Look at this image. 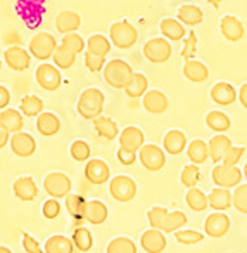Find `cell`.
<instances>
[{
	"mask_svg": "<svg viewBox=\"0 0 247 253\" xmlns=\"http://www.w3.org/2000/svg\"><path fill=\"white\" fill-rule=\"evenodd\" d=\"M104 102H106L104 92L97 87H90V88H85L80 94L76 109L80 113V116H83L85 120H95L99 116H102Z\"/></svg>",
	"mask_w": 247,
	"mask_h": 253,
	"instance_id": "obj_1",
	"label": "cell"
},
{
	"mask_svg": "<svg viewBox=\"0 0 247 253\" xmlns=\"http://www.w3.org/2000/svg\"><path fill=\"white\" fill-rule=\"evenodd\" d=\"M102 71H104V80L107 82L112 88H126V85H128L130 80L133 78L132 66L123 59L109 61Z\"/></svg>",
	"mask_w": 247,
	"mask_h": 253,
	"instance_id": "obj_2",
	"label": "cell"
},
{
	"mask_svg": "<svg viewBox=\"0 0 247 253\" xmlns=\"http://www.w3.org/2000/svg\"><path fill=\"white\" fill-rule=\"evenodd\" d=\"M109 40L118 49H130L139 40V32H137V28L130 21L121 19V21H116L111 25V28H109Z\"/></svg>",
	"mask_w": 247,
	"mask_h": 253,
	"instance_id": "obj_3",
	"label": "cell"
},
{
	"mask_svg": "<svg viewBox=\"0 0 247 253\" xmlns=\"http://www.w3.org/2000/svg\"><path fill=\"white\" fill-rule=\"evenodd\" d=\"M57 49V42L56 37L50 35L47 32H40L30 40L28 50L32 54V57H36L38 61H47L54 56Z\"/></svg>",
	"mask_w": 247,
	"mask_h": 253,
	"instance_id": "obj_4",
	"label": "cell"
},
{
	"mask_svg": "<svg viewBox=\"0 0 247 253\" xmlns=\"http://www.w3.org/2000/svg\"><path fill=\"white\" fill-rule=\"evenodd\" d=\"M171 52H173L171 43L163 37H154V39L147 40L143 45V56L150 63H166L171 57Z\"/></svg>",
	"mask_w": 247,
	"mask_h": 253,
	"instance_id": "obj_5",
	"label": "cell"
},
{
	"mask_svg": "<svg viewBox=\"0 0 247 253\" xmlns=\"http://www.w3.org/2000/svg\"><path fill=\"white\" fill-rule=\"evenodd\" d=\"M212 182L221 189H230V187H239L244 173L237 167H226V165H216L212 169Z\"/></svg>",
	"mask_w": 247,
	"mask_h": 253,
	"instance_id": "obj_6",
	"label": "cell"
},
{
	"mask_svg": "<svg viewBox=\"0 0 247 253\" xmlns=\"http://www.w3.org/2000/svg\"><path fill=\"white\" fill-rule=\"evenodd\" d=\"M109 193L116 201L126 203L137 196V184L128 175H118L109 182Z\"/></svg>",
	"mask_w": 247,
	"mask_h": 253,
	"instance_id": "obj_7",
	"label": "cell"
},
{
	"mask_svg": "<svg viewBox=\"0 0 247 253\" xmlns=\"http://www.w3.org/2000/svg\"><path fill=\"white\" fill-rule=\"evenodd\" d=\"M43 187L47 194H50V198H56V200L66 198L71 191V179L63 172H52L45 177Z\"/></svg>",
	"mask_w": 247,
	"mask_h": 253,
	"instance_id": "obj_8",
	"label": "cell"
},
{
	"mask_svg": "<svg viewBox=\"0 0 247 253\" xmlns=\"http://www.w3.org/2000/svg\"><path fill=\"white\" fill-rule=\"evenodd\" d=\"M139 158L143 169L150 172H157L166 163V153L156 144H143V148L139 151Z\"/></svg>",
	"mask_w": 247,
	"mask_h": 253,
	"instance_id": "obj_9",
	"label": "cell"
},
{
	"mask_svg": "<svg viewBox=\"0 0 247 253\" xmlns=\"http://www.w3.org/2000/svg\"><path fill=\"white\" fill-rule=\"evenodd\" d=\"M36 84L43 88V90H57L61 87V82H63V77H61V71L57 70V66H52L49 63H42L38 68H36Z\"/></svg>",
	"mask_w": 247,
	"mask_h": 253,
	"instance_id": "obj_10",
	"label": "cell"
},
{
	"mask_svg": "<svg viewBox=\"0 0 247 253\" xmlns=\"http://www.w3.org/2000/svg\"><path fill=\"white\" fill-rule=\"evenodd\" d=\"M4 61L11 70L14 71H25L32 64V54L25 47L11 45L4 50Z\"/></svg>",
	"mask_w": 247,
	"mask_h": 253,
	"instance_id": "obj_11",
	"label": "cell"
},
{
	"mask_svg": "<svg viewBox=\"0 0 247 253\" xmlns=\"http://www.w3.org/2000/svg\"><path fill=\"white\" fill-rule=\"evenodd\" d=\"M9 144H11L12 153L19 158H28L36 151V141L33 139V135L23 130L18 132V134H12Z\"/></svg>",
	"mask_w": 247,
	"mask_h": 253,
	"instance_id": "obj_12",
	"label": "cell"
},
{
	"mask_svg": "<svg viewBox=\"0 0 247 253\" xmlns=\"http://www.w3.org/2000/svg\"><path fill=\"white\" fill-rule=\"evenodd\" d=\"M204 231L211 238H223L230 231V218L223 211H214L206 218Z\"/></svg>",
	"mask_w": 247,
	"mask_h": 253,
	"instance_id": "obj_13",
	"label": "cell"
},
{
	"mask_svg": "<svg viewBox=\"0 0 247 253\" xmlns=\"http://www.w3.org/2000/svg\"><path fill=\"white\" fill-rule=\"evenodd\" d=\"M143 132L139 126H126L119 134V148L128 149L132 153H139L143 148Z\"/></svg>",
	"mask_w": 247,
	"mask_h": 253,
	"instance_id": "obj_14",
	"label": "cell"
},
{
	"mask_svg": "<svg viewBox=\"0 0 247 253\" xmlns=\"http://www.w3.org/2000/svg\"><path fill=\"white\" fill-rule=\"evenodd\" d=\"M109 175H111V170L104 160H88L85 165V177L90 184H104L106 180H109Z\"/></svg>",
	"mask_w": 247,
	"mask_h": 253,
	"instance_id": "obj_15",
	"label": "cell"
},
{
	"mask_svg": "<svg viewBox=\"0 0 247 253\" xmlns=\"http://www.w3.org/2000/svg\"><path fill=\"white\" fill-rule=\"evenodd\" d=\"M12 191H14L16 198L21 201H33L36 196H38V187H36V182L33 177L26 175V177H19V179L14 180L12 184Z\"/></svg>",
	"mask_w": 247,
	"mask_h": 253,
	"instance_id": "obj_16",
	"label": "cell"
},
{
	"mask_svg": "<svg viewBox=\"0 0 247 253\" xmlns=\"http://www.w3.org/2000/svg\"><path fill=\"white\" fill-rule=\"evenodd\" d=\"M219 30H221L223 37L230 42H239L240 39L246 33V28H244L242 21H240L237 16H223L221 21H219Z\"/></svg>",
	"mask_w": 247,
	"mask_h": 253,
	"instance_id": "obj_17",
	"label": "cell"
},
{
	"mask_svg": "<svg viewBox=\"0 0 247 253\" xmlns=\"http://www.w3.org/2000/svg\"><path fill=\"white\" fill-rule=\"evenodd\" d=\"M140 245L147 253H161L166 248V238L159 229H149L140 236Z\"/></svg>",
	"mask_w": 247,
	"mask_h": 253,
	"instance_id": "obj_18",
	"label": "cell"
},
{
	"mask_svg": "<svg viewBox=\"0 0 247 253\" xmlns=\"http://www.w3.org/2000/svg\"><path fill=\"white\" fill-rule=\"evenodd\" d=\"M142 104L152 115H161L168 109V97L161 90H147L145 95L142 97Z\"/></svg>",
	"mask_w": 247,
	"mask_h": 253,
	"instance_id": "obj_19",
	"label": "cell"
},
{
	"mask_svg": "<svg viewBox=\"0 0 247 253\" xmlns=\"http://www.w3.org/2000/svg\"><path fill=\"white\" fill-rule=\"evenodd\" d=\"M211 99L219 106H228L237 99V90L228 82H218L211 88Z\"/></svg>",
	"mask_w": 247,
	"mask_h": 253,
	"instance_id": "obj_20",
	"label": "cell"
},
{
	"mask_svg": "<svg viewBox=\"0 0 247 253\" xmlns=\"http://www.w3.org/2000/svg\"><path fill=\"white\" fill-rule=\"evenodd\" d=\"M0 125L4 126L9 134H18V132L23 130V113L18 111V109L12 108H5L0 111Z\"/></svg>",
	"mask_w": 247,
	"mask_h": 253,
	"instance_id": "obj_21",
	"label": "cell"
},
{
	"mask_svg": "<svg viewBox=\"0 0 247 253\" xmlns=\"http://www.w3.org/2000/svg\"><path fill=\"white\" fill-rule=\"evenodd\" d=\"M81 25V18L78 12L74 11H63L57 14L56 18V28L59 33L68 35V33H74Z\"/></svg>",
	"mask_w": 247,
	"mask_h": 253,
	"instance_id": "obj_22",
	"label": "cell"
},
{
	"mask_svg": "<svg viewBox=\"0 0 247 253\" xmlns=\"http://www.w3.org/2000/svg\"><path fill=\"white\" fill-rule=\"evenodd\" d=\"M36 130L42 135H45V137L56 135L61 130V120L54 113L43 111L40 116H36Z\"/></svg>",
	"mask_w": 247,
	"mask_h": 253,
	"instance_id": "obj_23",
	"label": "cell"
},
{
	"mask_svg": "<svg viewBox=\"0 0 247 253\" xmlns=\"http://www.w3.org/2000/svg\"><path fill=\"white\" fill-rule=\"evenodd\" d=\"M208 146H209V158H211L214 163H218V162H223L226 153L230 151L232 141H230L228 135L219 134V135H214V137L209 141Z\"/></svg>",
	"mask_w": 247,
	"mask_h": 253,
	"instance_id": "obj_24",
	"label": "cell"
},
{
	"mask_svg": "<svg viewBox=\"0 0 247 253\" xmlns=\"http://www.w3.org/2000/svg\"><path fill=\"white\" fill-rule=\"evenodd\" d=\"M183 77L187 78V80L194 82V84H201V82L208 80L209 70L201 61L190 59V61H185V64H183Z\"/></svg>",
	"mask_w": 247,
	"mask_h": 253,
	"instance_id": "obj_25",
	"label": "cell"
},
{
	"mask_svg": "<svg viewBox=\"0 0 247 253\" xmlns=\"http://www.w3.org/2000/svg\"><path fill=\"white\" fill-rule=\"evenodd\" d=\"M159 30H161V33H163L164 39L173 40V42H178V40L185 39V35H187L183 23H180L175 18H164L159 25Z\"/></svg>",
	"mask_w": 247,
	"mask_h": 253,
	"instance_id": "obj_26",
	"label": "cell"
},
{
	"mask_svg": "<svg viewBox=\"0 0 247 253\" xmlns=\"http://www.w3.org/2000/svg\"><path fill=\"white\" fill-rule=\"evenodd\" d=\"M176 18L180 19V23H183V25H187V26H197V25H201L202 19H204V12L195 4H183L178 9Z\"/></svg>",
	"mask_w": 247,
	"mask_h": 253,
	"instance_id": "obj_27",
	"label": "cell"
},
{
	"mask_svg": "<svg viewBox=\"0 0 247 253\" xmlns=\"http://www.w3.org/2000/svg\"><path fill=\"white\" fill-rule=\"evenodd\" d=\"M163 148L170 155H180L187 148V137L181 130H170L163 139Z\"/></svg>",
	"mask_w": 247,
	"mask_h": 253,
	"instance_id": "obj_28",
	"label": "cell"
},
{
	"mask_svg": "<svg viewBox=\"0 0 247 253\" xmlns=\"http://www.w3.org/2000/svg\"><path fill=\"white\" fill-rule=\"evenodd\" d=\"M94 128L99 137L106 139V141H112V139H116L119 134V128H118V125H116V122L109 118V116H99V118H95Z\"/></svg>",
	"mask_w": 247,
	"mask_h": 253,
	"instance_id": "obj_29",
	"label": "cell"
},
{
	"mask_svg": "<svg viewBox=\"0 0 247 253\" xmlns=\"http://www.w3.org/2000/svg\"><path fill=\"white\" fill-rule=\"evenodd\" d=\"M208 200H209V208H212L214 211H225L230 208V205H233V194H230L228 189L216 187V189L211 191Z\"/></svg>",
	"mask_w": 247,
	"mask_h": 253,
	"instance_id": "obj_30",
	"label": "cell"
},
{
	"mask_svg": "<svg viewBox=\"0 0 247 253\" xmlns=\"http://www.w3.org/2000/svg\"><path fill=\"white\" fill-rule=\"evenodd\" d=\"M107 215H109L107 207H106L102 201H99V200L87 201V208H85V220L87 222L99 225V224H102V222H106Z\"/></svg>",
	"mask_w": 247,
	"mask_h": 253,
	"instance_id": "obj_31",
	"label": "cell"
},
{
	"mask_svg": "<svg viewBox=\"0 0 247 253\" xmlns=\"http://www.w3.org/2000/svg\"><path fill=\"white\" fill-rule=\"evenodd\" d=\"M74 243L73 239L66 238L63 234L50 236L45 241V253H73Z\"/></svg>",
	"mask_w": 247,
	"mask_h": 253,
	"instance_id": "obj_32",
	"label": "cell"
},
{
	"mask_svg": "<svg viewBox=\"0 0 247 253\" xmlns=\"http://www.w3.org/2000/svg\"><path fill=\"white\" fill-rule=\"evenodd\" d=\"M109 50H111V40L106 39L101 33H94V35H90V39L87 40V52L106 57L109 54Z\"/></svg>",
	"mask_w": 247,
	"mask_h": 253,
	"instance_id": "obj_33",
	"label": "cell"
},
{
	"mask_svg": "<svg viewBox=\"0 0 247 253\" xmlns=\"http://www.w3.org/2000/svg\"><path fill=\"white\" fill-rule=\"evenodd\" d=\"M188 160H190L194 165H201L206 160L209 158V146L206 144L202 139H194V141L188 144L187 149Z\"/></svg>",
	"mask_w": 247,
	"mask_h": 253,
	"instance_id": "obj_34",
	"label": "cell"
},
{
	"mask_svg": "<svg viewBox=\"0 0 247 253\" xmlns=\"http://www.w3.org/2000/svg\"><path fill=\"white\" fill-rule=\"evenodd\" d=\"M19 109L25 116H40L43 113V101L35 94L25 95L19 102Z\"/></svg>",
	"mask_w": 247,
	"mask_h": 253,
	"instance_id": "obj_35",
	"label": "cell"
},
{
	"mask_svg": "<svg viewBox=\"0 0 247 253\" xmlns=\"http://www.w3.org/2000/svg\"><path fill=\"white\" fill-rule=\"evenodd\" d=\"M66 208L73 218L78 222L85 220V208H87V201L81 194H68L66 196Z\"/></svg>",
	"mask_w": 247,
	"mask_h": 253,
	"instance_id": "obj_36",
	"label": "cell"
},
{
	"mask_svg": "<svg viewBox=\"0 0 247 253\" xmlns=\"http://www.w3.org/2000/svg\"><path fill=\"white\" fill-rule=\"evenodd\" d=\"M149 87V80L143 73H133V78L126 85L125 92L128 97H143Z\"/></svg>",
	"mask_w": 247,
	"mask_h": 253,
	"instance_id": "obj_37",
	"label": "cell"
},
{
	"mask_svg": "<svg viewBox=\"0 0 247 253\" xmlns=\"http://www.w3.org/2000/svg\"><path fill=\"white\" fill-rule=\"evenodd\" d=\"M206 125H208L211 130L223 134V132H226L230 128L232 122H230V118L223 111H209L208 116H206Z\"/></svg>",
	"mask_w": 247,
	"mask_h": 253,
	"instance_id": "obj_38",
	"label": "cell"
},
{
	"mask_svg": "<svg viewBox=\"0 0 247 253\" xmlns=\"http://www.w3.org/2000/svg\"><path fill=\"white\" fill-rule=\"evenodd\" d=\"M185 201H187L188 208H192L194 211H204L206 208L209 207V200L202 191L199 189H188L187 196H185Z\"/></svg>",
	"mask_w": 247,
	"mask_h": 253,
	"instance_id": "obj_39",
	"label": "cell"
},
{
	"mask_svg": "<svg viewBox=\"0 0 247 253\" xmlns=\"http://www.w3.org/2000/svg\"><path fill=\"white\" fill-rule=\"evenodd\" d=\"M73 243L74 248H78L80 252H88V250L94 246V238H92V232L87 227H76L73 231Z\"/></svg>",
	"mask_w": 247,
	"mask_h": 253,
	"instance_id": "obj_40",
	"label": "cell"
},
{
	"mask_svg": "<svg viewBox=\"0 0 247 253\" xmlns=\"http://www.w3.org/2000/svg\"><path fill=\"white\" fill-rule=\"evenodd\" d=\"M52 59H54V64H56L57 68H61V70H68V68L73 66L74 61H76V54H73L71 50H68L64 45H57Z\"/></svg>",
	"mask_w": 247,
	"mask_h": 253,
	"instance_id": "obj_41",
	"label": "cell"
},
{
	"mask_svg": "<svg viewBox=\"0 0 247 253\" xmlns=\"http://www.w3.org/2000/svg\"><path fill=\"white\" fill-rule=\"evenodd\" d=\"M106 253H137V246L130 238L119 236L109 243Z\"/></svg>",
	"mask_w": 247,
	"mask_h": 253,
	"instance_id": "obj_42",
	"label": "cell"
},
{
	"mask_svg": "<svg viewBox=\"0 0 247 253\" xmlns=\"http://www.w3.org/2000/svg\"><path fill=\"white\" fill-rule=\"evenodd\" d=\"M180 180L185 187L194 189V187L197 186L199 180H201V170H199V167L194 165V163H192V165H187L183 170H181Z\"/></svg>",
	"mask_w": 247,
	"mask_h": 253,
	"instance_id": "obj_43",
	"label": "cell"
},
{
	"mask_svg": "<svg viewBox=\"0 0 247 253\" xmlns=\"http://www.w3.org/2000/svg\"><path fill=\"white\" fill-rule=\"evenodd\" d=\"M185 224H187V215L183 211H170L163 225V232H176Z\"/></svg>",
	"mask_w": 247,
	"mask_h": 253,
	"instance_id": "obj_44",
	"label": "cell"
},
{
	"mask_svg": "<svg viewBox=\"0 0 247 253\" xmlns=\"http://www.w3.org/2000/svg\"><path fill=\"white\" fill-rule=\"evenodd\" d=\"M61 45H64L68 50H71L73 54H80L83 52V49L87 47V43H85L83 37L78 35V33H68V35H63V42H61Z\"/></svg>",
	"mask_w": 247,
	"mask_h": 253,
	"instance_id": "obj_45",
	"label": "cell"
},
{
	"mask_svg": "<svg viewBox=\"0 0 247 253\" xmlns=\"http://www.w3.org/2000/svg\"><path fill=\"white\" fill-rule=\"evenodd\" d=\"M70 153H71V156H73V160H76V162H88L92 155L88 142L81 141V139H78V141H74L73 144H71Z\"/></svg>",
	"mask_w": 247,
	"mask_h": 253,
	"instance_id": "obj_46",
	"label": "cell"
},
{
	"mask_svg": "<svg viewBox=\"0 0 247 253\" xmlns=\"http://www.w3.org/2000/svg\"><path fill=\"white\" fill-rule=\"evenodd\" d=\"M168 213H170V211H168L164 207L150 208L149 213H147V218H149V224L152 225V229H159V231H163V225H164V222H166Z\"/></svg>",
	"mask_w": 247,
	"mask_h": 253,
	"instance_id": "obj_47",
	"label": "cell"
},
{
	"mask_svg": "<svg viewBox=\"0 0 247 253\" xmlns=\"http://www.w3.org/2000/svg\"><path fill=\"white\" fill-rule=\"evenodd\" d=\"M233 208L240 213H247V184L239 186L233 191Z\"/></svg>",
	"mask_w": 247,
	"mask_h": 253,
	"instance_id": "obj_48",
	"label": "cell"
},
{
	"mask_svg": "<svg viewBox=\"0 0 247 253\" xmlns=\"http://www.w3.org/2000/svg\"><path fill=\"white\" fill-rule=\"evenodd\" d=\"M175 238L180 245H197L202 241L204 236L197 231H176L175 232Z\"/></svg>",
	"mask_w": 247,
	"mask_h": 253,
	"instance_id": "obj_49",
	"label": "cell"
},
{
	"mask_svg": "<svg viewBox=\"0 0 247 253\" xmlns=\"http://www.w3.org/2000/svg\"><path fill=\"white\" fill-rule=\"evenodd\" d=\"M195 50H197V35H195V32H188V37L185 39L183 49H181V57L185 61H190Z\"/></svg>",
	"mask_w": 247,
	"mask_h": 253,
	"instance_id": "obj_50",
	"label": "cell"
},
{
	"mask_svg": "<svg viewBox=\"0 0 247 253\" xmlns=\"http://www.w3.org/2000/svg\"><path fill=\"white\" fill-rule=\"evenodd\" d=\"M42 211H43V217L49 218V220H54V218L59 217L61 213V205L56 198H49V200L43 203L42 207Z\"/></svg>",
	"mask_w": 247,
	"mask_h": 253,
	"instance_id": "obj_51",
	"label": "cell"
},
{
	"mask_svg": "<svg viewBox=\"0 0 247 253\" xmlns=\"http://www.w3.org/2000/svg\"><path fill=\"white\" fill-rule=\"evenodd\" d=\"M85 66H87L92 73H97V71H101L106 68V57L95 56V54H90V52H85Z\"/></svg>",
	"mask_w": 247,
	"mask_h": 253,
	"instance_id": "obj_52",
	"label": "cell"
},
{
	"mask_svg": "<svg viewBox=\"0 0 247 253\" xmlns=\"http://www.w3.org/2000/svg\"><path fill=\"white\" fill-rule=\"evenodd\" d=\"M244 156V148H235V146H232L230 148V151L226 153V156L223 158V165L226 167H235L237 163L240 162V158Z\"/></svg>",
	"mask_w": 247,
	"mask_h": 253,
	"instance_id": "obj_53",
	"label": "cell"
},
{
	"mask_svg": "<svg viewBox=\"0 0 247 253\" xmlns=\"http://www.w3.org/2000/svg\"><path fill=\"white\" fill-rule=\"evenodd\" d=\"M23 248L28 253H45V250L40 248L36 239L32 234H28V232H23Z\"/></svg>",
	"mask_w": 247,
	"mask_h": 253,
	"instance_id": "obj_54",
	"label": "cell"
},
{
	"mask_svg": "<svg viewBox=\"0 0 247 253\" xmlns=\"http://www.w3.org/2000/svg\"><path fill=\"white\" fill-rule=\"evenodd\" d=\"M116 156H118L119 163H123L125 167L133 165V163H135V160H137V153H132V151H128V149H123V148H118Z\"/></svg>",
	"mask_w": 247,
	"mask_h": 253,
	"instance_id": "obj_55",
	"label": "cell"
},
{
	"mask_svg": "<svg viewBox=\"0 0 247 253\" xmlns=\"http://www.w3.org/2000/svg\"><path fill=\"white\" fill-rule=\"evenodd\" d=\"M11 101V92H9L7 87L0 85V109H5Z\"/></svg>",
	"mask_w": 247,
	"mask_h": 253,
	"instance_id": "obj_56",
	"label": "cell"
},
{
	"mask_svg": "<svg viewBox=\"0 0 247 253\" xmlns=\"http://www.w3.org/2000/svg\"><path fill=\"white\" fill-rule=\"evenodd\" d=\"M11 141V139H9V132L5 130L4 126L0 125V149L2 148H5V146H7V142Z\"/></svg>",
	"mask_w": 247,
	"mask_h": 253,
	"instance_id": "obj_57",
	"label": "cell"
},
{
	"mask_svg": "<svg viewBox=\"0 0 247 253\" xmlns=\"http://www.w3.org/2000/svg\"><path fill=\"white\" fill-rule=\"evenodd\" d=\"M239 101H240V104H242L244 108L247 109V84H244L242 87H240V90H239Z\"/></svg>",
	"mask_w": 247,
	"mask_h": 253,
	"instance_id": "obj_58",
	"label": "cell"
},
{
	"mask_svg": "<svg viewBox=\"0 0 247 253\" xmlns=\"http://www.w3.org/2000/svg\"><path fill=\"white\" fill-rule=\"evenodd\" d=\"M208 2L212 5V7H218V5L221 4V0H208Z\"/></svg>",
	"mask_w": 247,
	"mask_h": 253,
	"instance_id": "obj_59",
	"label": "cell"
},
{
	"mask_svg": "<svg viewBox=\"0 0 247 253\" xmlns=\"http://www.w3.org/2000/svg\"><path fill=\"white\" fill-rule=\"evenodd\" d=\"M0 253H12L7 246H0Z\"/></svg>",
	"mask_w": 247,
	"mask_h": 253,
	"instance_id": "obj_60",
	"label": "cell"
},
{
	"mask_svg": "<svg viewBox=\"0 0 247 253\" xmlns=\"http://www.w3.org/2000/svg\"><path fill=\"white\" fill-rule=\"evenodd\" d=\"M244 177H246V180H247V163H246V167H244Z\"/></svg>",
	"mask_w": 247,
	"mask_h": 253,
	"instance_id": "obj_61",
	"label": "cell"
},
{
	"mask_svg": "<svg viewBox=\"0 0 247 253\" xmlns=\"http://www.w3.org/2000/svg\"><path fill=\"white\" fill-rule=\"evenodd\" d=\"M0 68H2V61H0Z\"/></svg>",
	"mask_w": 247,
	"mask_h": 253,
	"instance_id": "obj_62",
	"label": "cell"
}]
</instances>
